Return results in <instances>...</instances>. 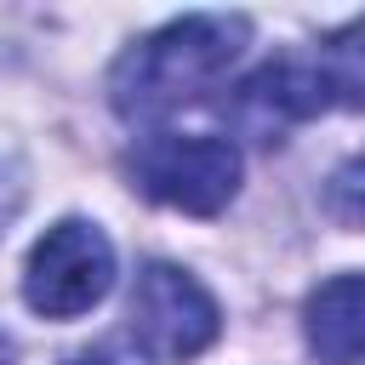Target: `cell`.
Segmentation results:
<instances>
[{
  "label": "cell",
  "mask_w": 365,
  "mask_h": 365,
  "mask_svg": "<svg viewBox=\"0 0 365 365\" xmlns=\"http://www.w3.org/2000/svg\"><path fill=\"white\" fill-rule=\"evenodd\" d=\"M0 365H17V342H11L6 331H0Z\"/></svg>",
  "instance_id": "obj_10"
},
{
  "label": "cell",
  "mask_w": 365,
  "mask_h": 365,
  "mask_svg": "<svg viewBox=\"0 0 365 365\" xmlns=\"http://www.w3.org/2000/svg\"><path fill=\"white\" fill-rule=\"evenodd\" d=\"M17 205H23V177H17L11 160H0V234H6V222L17 217Z\"/></svg>",
  "instance_id": "obj_8"
},
{
  "label": "cell",
  "mask_w": 365,
  "mask_h": 365,
  "mask_svg": "<svg viewBox=\"0 0 365 365\" xmlns=\"http://www.w3.org/2000/svg\"><path fill=\"white\" fill-rule=\"evenodd\" d=\"M354 182H359V165H342L336 188H342V194H354ZM342 211H348V228H354V222H359V217H354V205H342Z\"/></svg>",
  "instance_id": "obj_9"
},
{
  "label": "cell",
  "mask_w": 365,
  "mask_h": 365,
  "mask_svg": "<svg viewBox=\"0 0 365 365\" xmlns=\"http://www.w3.org/2000/svg\"><path fill=\"white\" fill-rule=\"evenodd\" d=\"M131 342L148 354V359H194L217 342V302L211 291L188 274V268H171V262H148L131 285Z\"/></svg>",
  "instance_id": "obj_5"
},
{
  "label": "cell",
  "mask_w": 365,
  "mask_h": 365,
  "mask_svg": "<svg viewBox=\"0 0 365 365\" xmlns=\"http://www.w3.org/2000/svg\"><path fill=\"white\" fill-rule=\"evenodd\" d=\"M114 285V245L97 222L86 217H63L51 222L23 268V302L46 319H74L86 308H97Z\"/></svg>",
  "instance_id": "obj_4"
},
{
  "label": "cell",
  "mask_w": 365,
  "mask_h": 365,
  "mask_svg": "<svg viewBox=\"0 0 365 365\" xmlns=\"http://www.w3.org/2000/svg\"><path fill=\"white\" fill-rule=\"evenodd\" d=\"M359 29H342L331 46H319L314 57H279L268 68H257L251 80H240L228 114L245 137L257 143H279L285 125L314 120L325 108H359L365 74H359Z\"/></svg>",
  "instance_id": "obj_2"
},
{
  "label": "cell",
  "mask_w": 365,
  "mask_h": 365,
  "mask_svg": "<svg viewBox=\"0 0 365 365\" xmlns=\"http://www.w3.org/2000/svg\"><path fill=\"white\" fill-rule=\"evenodd\" d=\"M63 365H148V354H143L131 336H108V342L86 348V354H74V359H63Z\"/></svg>",
  "instance_id": "obj_7"
},
{
  "label": "cell",
  "mask_w": 365,
  "mask_h": 365,
  "mask_svg": "<svg viewBox=\"0 0 365 365\" xmlns=\"http://www.w3.org/2000/svg\"><path fill=\"white\" fill-rule=\"evenodd\" d=\"M359 342H365L359 274H336L308 297V348L325 365H359Z\"/></svg>",
  "instance_id": "obj_6"
},
{
  "label": "cell",
  "mask_w": 365,
  "mask_h": 365,
  "mask_svg": "<svg viewBox=\"0 0 365 365\" xmlns=\"http://www.w3.org/2000/svg\"><path fill=\"white\" fill-rule=\"evenodd\" d=\"M245 34H251V23L228 17V11H194V17L154 29L108 74L114 114L120 120H160V114L205 97L245 51Z\"/></svg>",
  "instance_id": "obj_1"
},
{
  "label": "cell",
  "mask_w": 365,
  "mask_h": 365,
  "mask_svg": "<svg viewBox=\"0 0 365 365\" xmlns=\"http://www.w3.org/2000/svg\"><path fill=\"white\" fill-rule=\"evenodd\" d=\"M131 177L148 200L171 211L217 217L240 194V148L205 131H160L131 148Z\"/></svg>",
  "instance_id": "obj_3"
}]
</instances>
